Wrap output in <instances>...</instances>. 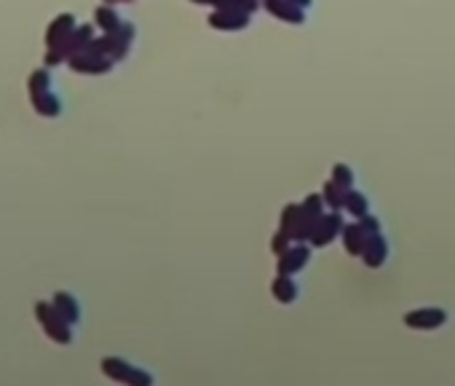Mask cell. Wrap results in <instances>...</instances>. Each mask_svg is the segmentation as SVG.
Instances as JSON below:
<instances>
[{
	"label": "cell",
	"instance_id": "obj_24",
	"mask_svg": "<svg viewBox=\"0 0 455 386\" xmlns=\"http://www.w3.org/2000/svg\"><path fill=\"white\" fill-rule=\"evenodd\" d=\"M191 3H195V6H212V0H191Z\"/></svg>",
	"mask_w": 455,
	"mask_h": 386
},
{
	"label": "cell",
	"instance_id": "obj_8",
	"mask_svg": "<svg viewBox=\"0 0 455 386\" xmlns=\"http://www.w3.org/2000/svg\"><path fill=\"white\" fill-rule=\"evenodd\" d=\"M361 263L367 268H383L388 261V239L383 236V231H375V234H367L364 241V250H361Z\"/></svg>",
	"mask_w": 455,
	"mask_h": 386
},
{
	"label": "cell",
	"instance_id": "obj_6",
	"mask_svg": "<svg viewBox=\"0 0 455 386\" xmlns=\"http://www.w3.org/2000/svg\"><path fill=\"white\" fill-rule=\"evenodd\" d=\"M311 263V244L308 241H295L287 252L279 255L276 261V274H300L306 265Z\"/></svg>",
	"mask_w": 455,
	"mask_h": 386
},
{
	"label": "cell",
	"instance_id": "obj_9",
	"mask_svg": "<svg viewBox=\"0 0 455 386\" xmlns=\"http://www.w3.org/2000/svg\"><path fill=\"white\" fill-rule=\"evenodd\" d=\"M263 8L279 22L287 24H303L306 22V8H300L292 0H263Z\"/></svg>",
	"mask_w": 455,
	"mask_h": 386
},
{
	"label": "cell",
	"instance_id": "obj_7",
	"mask_svg": "<svg viewBox=\"0 0 455 386\" xmlns=\"http://www.w3.org/2000/svg\"><path fill=\"white\" fill-rule=\"evenodd\" d=\"M207 22H209L212 30H220V32H241V30L249 27L252 17L241 14V11H231V8H212Z\"/></svg>",
	"mask_w": 455,
	"mask_h": 386
},
{
	"label": "cell",
	"instance_id": "obj_2",
	"mask_svg": "<svg viewBox=\"0 0 455 386\" xmlns=\"http://www.w3.org/2000/svg\"><path fill=\"white\" fill-rule=\"evenodd\" d=\"M102 373H105L110 381H120V384H131V386L153 384V376H150V373H145L142 367L131 365L129 360H120V357H105V360H102Z\"/></svg>",
	"mask_w": 455,
	"mask_h": 386
},
{
	"label": "cell",
	"instance_id": "obj_1",
	"mask_svg": "<svg viewBox=\"0 0 455 386\" xmlns=\"http://www.w3.org/2000/svg\"><path fill=\"white\" fill-rule=\"evenodd\" d=\"M51 75L48 70H38L30 75V99H32V105H35V110L38 113H43V116H59L62 113V102H59V96L51 94Z\"/></svg>",
	"mask_w": 455,
	"mask_h": 386
},
{
	"label": "cell",
	"instance_id": "obj_10",
	"mask_svg": "<svg viewBox=\"0 0 455 386\" xmlns=\"http://www.w3.org/2000/svg\"><path fill=\"white\" fill-rule=\"evenodd\" d=\"M271 295L282 306H292L297 301V295H300V287H297V282H295L292 274H276V279L271 282Z\"/></svg>",
	"mask_w": 455,
	"mask_h": 386
},
{
	"label": "cell",
	"instance_id": "obj_16",
	"mask_svg": "<svg viewBox=\"0 0 455 386\" xmlns=\"http://www.w3.org/2000/svg\"><path fill=\"white\" fill-rule=\"evenodd\" d=\"M321 196H324V201H327V210H343V207H346V188H340L332 177L324 183Z\"/></svg>",
	"mask_w": 455,
	"mask_h": 386
},
{
	"label": "cell",
	"instance_id": "obj_12",
	"mask_svg": "<svg viewBox=\"0 0 455 386\" xmlns=\"http://www.w3.org/2000/svg\"><path fill=\"white\" fill-rule=\"evenodd\" d=\"M94 22L102 32H118L126 19H120L118 11H116L113 6H107V3H105V6H99V8L94 11Z\"/></svg>",
	"mask_w": 455,
	"mask_h": 386
},
{
	"label": "cell",
	"instance_id": "obj_13",
	"mask_svg": "<svg viewBox=\"0 0 455 386\" xmlns=\"http://www.w3.org/2000/svg\"><path fill=\"white\" fill-rule=\"evenodd\" d=\"M54 309L62 314L70 325H78V322H81V306H78V301L72 298L70 292H56V295H54Z\"/></svg>",
	"mask_w": 455,
	"mask_h": 386
},
{
	"label": "cell",
	"instance_id": "obj_4",
	"mask_svg": "<svg viewBox=\"0 0 455 386\" xmlns=\"http://www.w3.org/2000/svg\"><path fill=\"white\" fill-rule=\"evenodd\" d=\"M447 319H450V314L445 312V309H439V306H421V309H412V312H408L402 316L405 327H410V330H423V333H432V330L445 327Z\"/></svg>",
	"mask_w": 455,
	"mask_h": 386
},
{
	"label": "cell",
	"instance_id": "obj_20",
	"mask_svg": "<svg viewBox=\"0 0 455 386\" xmlns=\"http://www.w3.org/2000/svg\"><path fill=\"white\" fill-rule=\"evenodd\" d=\"M292 244H295L292 234H287V231H282V228H279V231H276V234L271 236V252H273V255L279 258L282 252H287Z\"/></svg>",
	"mask_w": 455,
	"mask_h": 386
},
{
	"label": "cell",
	"instance_id": "obj_5",
	"mask_svg": "<svg viewBox=\"0 0 455 386\" xmlns=\"http://www.w3.org/2000/svg\"><path fill=\"white\" fill-rule=\"evenodd\" d=\"M346 220H343V210H327L324 215L319 217L316 228H313L311 247H330L335 239H340V231H343Z\"/></svg>",
	"mask_w": 455,
	"mask_h": 386
},
{
	"label": "cell",
	"instance_id": "obj_22",
	"mask_svg": "<svg viewBox=\"0 0 455 386\" xmlns=\"http://www.w3.org/2000/svg\"><path fill=\"white\" fill-rule=\"evenodd\" d=\"M292 3H297V6H300V8H306V11L313 6V0H292Z\"/></svg>",
	"mask_w": 455,
	"mask_h": 386
},
{
	"label": "cell",
	"instance_id": "obj_11",
	"mask_svg": "<svg viewBox=\"0 0 455 386\" xmlns=\"http://www.w3.org/2000/svg\"><path fill=\"white\" fill-rule=\"evenodd\" d=\"M340 241H343V250H346L348 255L359 258L361 250H364V241H367V231L361 228L359 220L346 223V225H343V231H340Z\"/></svg>",
	"mask_w": 455,
	"mask_h": 386
},
{
	"label": "cell",
	"instance_id": "obj_17",
	"mask_svg": "<svg viewBox=\"0 0 455 386\" xmlns=\"http://www.w3.org/2000/svg\"><path fill=\"white\" fill-rule=\"evenodd\" d=\"M332 180H335L340 188H346V191H348V188H354V180H357V177H354V169L348 167V164L337 161L335 167H332Z\"/></svg>",
	"mask_w": 455,
	"mask_h": 386
},
{
	"label": "cell",
	"instance_id": "obj_15",
	"mask_svg": "<svg viewBox=\"0 0 455 386\" xmlns=\"http://www.w3.org/2000/svg\"><path fill=\"white\" fill-rule=\"evenodd\" d=\"M316 223H319V217L308 215V212L303 210V204H300V217H297V223H295V231H292V239H295V241H311L313 228H316Z\"/></svg>",
	"mask_w": 455,
	"mask_h": 386
},
{
	"label": "cell",
	"instance_id": "obj_3",
	"mask_svg": "<svg viewBox=\"0 0 455 386\" xmlns=\"http://www.w3.org/2000/svg\"><path fill=\"white\" fill-rule=\"evenodd\" d=\"M35 314L46 330V336L56 343H70L72 341V325L62 316V314L54 309V303H38L35 306Z\"/></svg>",
	"mask_w": 455,
	"mask_h": 386
},
{
	"label": "cell",
	"instance_id": "obj_18",
	"mask_svg": "<svg viewBox=\"0 0 455 386\" xmlns=\"http://www.w3.org/2000/svg\"><path fill=\"white\" fill-rule=\"evenodd\" d=\"M297 217H300V204H287L284 210H282V215H279V228L282 231H287V234H292L295 231V223H297Z\"/></svg>",
	"mask_w": 455,
	"mask_h": 386
},
{
	"label": "cell",
	"instance_id": "obj_14",
	"mask_svg": "<svg viewBox=\"0 0 455 386\" xmlns=\"http://www.w3.org/2000/svg\"><path fill=\"white\" fill-rule=\"evenodd\" d=\"M343 210L354 217V220H359V217H364L370 212V201H367V196L361 191L348 188V191H346V207H343Z\"/></svg>",
	"mask_w": 455,
	"mask_h": 386
},
{
	"label": "cell",
	"instance_id": "obj_21",
	"mask_svg": "<svg viewBox=\"0 0 455 386\" xmlns=\"http://www.w3.org/2000/svg\"><path fill=\"white\" fill-rule=\"evenodd\" d=\"M359 223H361V228L367 231V234H375V231H383V223H381V217H375V215H367L359 217Z\"/></svg>",
	"mask_w": 455,
	"mask_h": 386
},
{
	"label": "cell",
	"instance_id": "obj_19",
	"mask_svg": "<svg viewBox=\"0 0 455 386\" xmlns=\"http://www.w3.org/2000/svg\"><path fill=\"white\" fill-rule=\"evenodd\" d=\"M303 210L313 217H321L327 212V201H324V196L321 193H311V196H306L303 199Z\"/></svg>",
	"mask_w": 455,
	"mask_h": 386
},
{
	"label": "cell",
	"instance_id": "obj_23",
	"mask_svg": "<svg viewBox=\"0 0 455 386\" xmlns=\"http://www.w3.org/2000/svg\"><path fill=\"white\" fill-rule=\"evenodd\" d=\"M107 6H116V3H134V0H105Z\"/></svg>",
	"mask_w": 455,
	"mask_h": 386
}]
</instances>
